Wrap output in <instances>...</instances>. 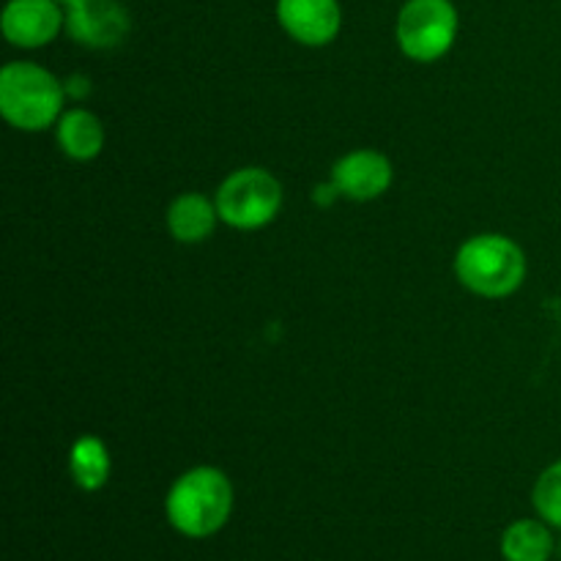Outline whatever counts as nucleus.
Wrapping results in <instances>:
<instances>
[{"mask_svg": "<svg viewBox=\"0 0 561 561\" xmlns=\"http://www.w3.org/2000/svg\"><path fill=\"white\" fill-rule=\"evenodd\" d=\"M64 85H66V96L82 99V96H85V93H91V80H88V77H82V75L69 77V80H66Z\"/></svg>", "mask_w": 561, "mask_h": 561, "instance_id": "16", "label": "nucleus"}, {"mask_svg": "<svg viewBox=\"0 0 561 561\" xmlns=\"http://www.w3.org/2000/svg\"><path fill=\"white\" fill-rule=\"evenodd\" d=\"M557 557L561 559V537H559V540H557Z\"/></svg>", "mask_w": 561, "mask_h": 561, "instance_id": "18", "label": "nucleus"}, {"mask_svg": "<svg viewBox=\"0 0 561 561\" xmlns=\"http://www.w3.org/2000/svg\"><path fill=\"white\" fill-rule=\"evenodd\" d=\"M233 513V485L214 466H195L170 485L164 499L168 524L190 540L214 537Z\"/></svg>", "mask_w": 561, "mask_h": 561, "instance_id": "1", "label": "nucleus"}, {"mask_svg": "<svg viewBox=\"0 0 561 561\" xmlns=\"http://www.w3.org/2000/svg\"><path fill=\"white\" fill-rule=\"evenodd\" d=\"M66 27V11L58 0H9L0 16L5 42L20 49L47 47Z\"/></svg>", "mask_w": 561, "mask_h": 561, "instance_id": "6", "label": "nucleus"}, {"mask_svg": "<svg viewBox=\"0 0 561 561\" xmlns=\"http://www.w3.org/2000/svg\"><path fill=\"white\" fill-rule=\"evenodd\" d=\"M60 151L77 162H91L104 148V126L91 110H64V115L55 124Z\"/></svg>", "mask_w": 561, "mask_h": 561, "instance_id": "11", "label": "nucleus"}, {"mask_svg": "<svg viewBox=\"0 0 561 561\" xmlns=\"http://www.w3.org/2000/svg\"><path fill=\"white\" fill-rule=\"evenodd\" d=\"M217 222V203L208 201L201 192H184L168 208V230L181 244H201L211 239Z\"/></svg>", "mask_w": 561, "mask_h": 561, "instance_id": "10", "label": "nucleus"}, {"mask_svg": "<svg viewBox=\"0 0 561 561\" xmlns=\"http://www.w3.org/2000/svg\"><path fill=\"white\" fill-rule=\"evenodd\" d=\"M283 184L263 168L233 170L219 184L214 203L219 219L236 230H261L277 219L283 208Z\"/></svg>", "mask_w": 561, "mask_h": 561, "instance_id": "5", "label": "nucleus"}, {"mask_svg": "<svg viewBox=\"0 0 561 561\" xmlns=\"http://www.w3.org/2000/svg\"><path fill=\"white\" fill-rule=\"evenodd\" d=\"M131 31V16L121 0H85L66 11V33L88 49L118 47Z\"/></svg>", "mask_w": 561, "mask_h": 561, "instance_id": "7", "label": "nucleus"}, {"mask_svg": "<svg viewBox=\"0 0 561 561\" xmlns=\"http://www.w3.org/2000/svg\"><path fill=\"white\" fill-rule=\"evenodd\" d=\"M531 504H535L537 515L546 520L548 526L561 531V460L548 466L535 482L531 491Z\"/></svg>", "mask_w": 561, "mask_h": 561, "instance_id": "14", "label": "nucleus"}, {"mask_svg": "<svg viewBox=\"0 0 561 561\" xmlns=\"http://www.w3.org/2000/svg\"><path fill=\"white\" fill-rule=\"evenodd\" d=\"M340 197L337 186H334V181H327V184H318L316 192H312V201L318 203V206H332L334 201Z\"/></svg>", "mask_w": 561, "mask_h": 561, "instance_id": "15", "label": "nucleus"}, {"mask_svg": "<svg viewBox=\"0 0 561 561\" xmlns=\"http://www.w3.org/2000/svg\"><path fill=\"white\" fill-rule=\"evenodd\" d=\"M66 85L31 60H16L0 71V113L14 129L44 131L64 115Z\"/></svg>", "mask_w": 561, "mask_h": 561, "instance_id": "3", "label": "nucleus"}, {"mask_svg": "<svg viewBox=\"0 0 561 561\" xmlns=\"http://www.w3.org/2000/svg\"><path fill=\"white\" fill-rule=\"evenodd\" d=\"M277 22L296 44L327 47L343 27L340 0H277Z\"/></svg>", "mask_w": 561, "mask_h": 561, "instance_id": "8", "label": "nucleus"}, {"mask_svg": "<svg viewBox=\"0 0 561 561\" xmlns=\"http://www.w3.org/2000/svg\"><path fill=\"white\" fill-rule=\"evenodd\" d=\"M69 471L77 488L85 493H96L107 485L113 460H110L107 444L99 436H80L71 444L69 453Z\"/></svg>", "mask_w": 561, "mask_h": 561, "instance_id": "13", "label": "nucleus"}, {"mask_svg": "<svg viewBox=\"0 0 561 561\" xmlns=\"http://www.w3.org/2000/svg\"><path fill=\"white\" fill-rule=\"evenodd\" d=\"M332 181L337 186L340 197H348V201L356 203L378 201L392 186L394 168L389 157H383L381 151L359 148V151L345 153V157L334 162Z\"/></svg>", "mask_w": 561, "mask_h": 561, "instance_id": "9", "label": "nucleus"}, {"mask_svg": "<svg viewBox=\"0 0 561 561\" xmlns=\"http://www.w3.org/2000/svg\"><path fill=\"white\" fill-rule=\"evenodd\" d=\"M553 526L542 518H520L510 524L502 535L504 561H551L557 557Z\"/></svg>", "mask_w": 561, "mask_h": 561, "instance_id": "12", "label": "nucleus"}, {"mask_svg": "<svg viewBox=\"0 0 561 561\" xmlns=\"http://www.w3.org/2000/svg\"><path fill=\"white\" fill-rule=\"evenodd\" d=\"M460 31V14L453 0H405L394 22V38L405 58L416 64H436Z\"/></svg>", "mask_w": 561, "mask_h": 561, "instance_id": "4", "label": "nucleus"}, {"mask_svg": "<svg viewBox=\"0 0 561 561\" xmlns=\"http://www.w3.org/2000/svg\"><path fill=\"white\" fill-rule=\"evenodd\" d=\"M526 252L502 233L471 236L455 255V277L482 299H507L524 285Z\"/></svg>", "mask_w": 561, "mask_h": 561, "instance_id": "2", "label": "nucleus"}, {"mask_svg": "<svg viewBox=\"0 0 561 561\" xmlns=\"http://www.w3.org/2000/svg\"><path fill=\"white\" fill-rule=\"evenodd\" d=\"M58 3L64 5V11H71V9H77L80 3H85V0H58Z\"/></svg>", "mask_w": 561, "mask_h": 561, "instance_id": "17", "label": "nucleus"}]
</instances>
